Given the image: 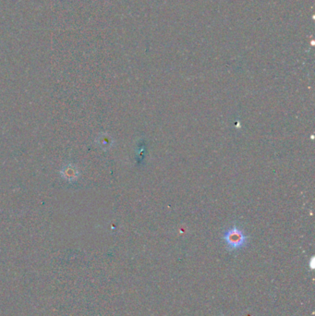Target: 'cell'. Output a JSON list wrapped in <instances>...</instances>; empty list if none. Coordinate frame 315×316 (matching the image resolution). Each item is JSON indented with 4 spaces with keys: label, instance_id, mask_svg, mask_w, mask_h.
I'll use <instances>...</instances> for the list:
<instances>
[{
    "label": "cell",
    "instance_id": "cell-1",
    "mask_svg": "<svg viewBox=\"0 0 315 316\" xmlns=\"http://www.w3.org/2000/svg\"><path fill=\"white\" fill-rule=\"evenodd\" d=\"M223 240L228 249L230 250H238L247 245L248 237L239 227L233 226L224 233Z\"/></svg>",
    "mask_w": 315,
    "mask_h": 316
}]
</instances>
